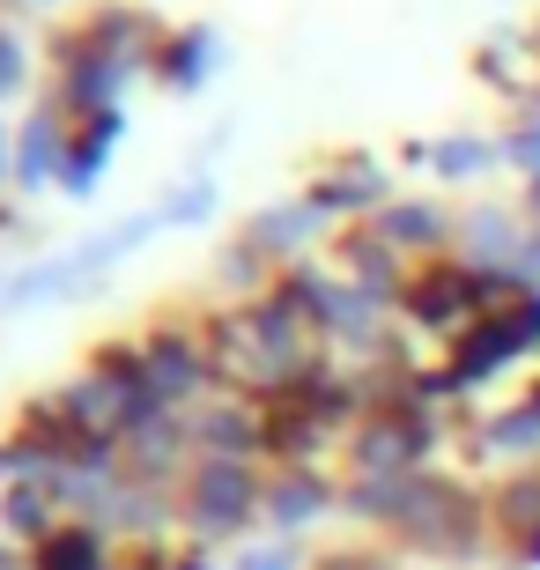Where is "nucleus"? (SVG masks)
Wrapping results in <instances>:
<instances>
[{"label": "nucleus", "instance_id": "obj_1", "mask_svg": "<svg viewBox=\"0 0 540 570\" xmlns=\"http://www.w3.org/2000/svg\"><path fill=\"white\" fill-rule=\"evenodd\" d=\"M245 570H282V556H252V563Z\"/></svg>", "mask_w": 540, "mask_h": 570}]
</instances>
